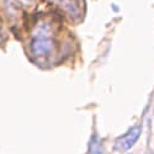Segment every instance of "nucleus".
<instances>
[{
	"mask_svg": "<svg viewBox=\"0 0 154 154\" xmlns=\"http://www.w3.org/2000/svg\"><path fill=\"white\" fill-rule=\"evenodd\" d=\"M140 133H142V128H140V126L131 127L123 136H121L116 139L115 149L119 150V152H126L128 149H131L138 140Z\"/></svg>",
	"mask_w": 154,
	"mask_h": 154,
	"instance_id": "obj_2",
	"label": "nucleus"
},
{
	"mask_svg": "<svg viewBox=\"0 0 154 154\" xmlns=\"http://www.w3.org/2000/svg\"><path fill=\"white\" fill-rule=\"evenodd\" d=\"M90 153L91 154H101L102 153V147L99 142V139H93L91 140V146H90Z\"/></svg>",
	"mask_w": 154,
	"mask_h": 154,
	"instance_id": "obj_3",
	"label": "nucleus"
},
{
	"mask_svg": "<svg viewBox=\"0 0 154 154\" xmlns=\"http://www.w3.org/2000/svg\"><path fill=\"white\" fill-rule=\"evenodd\" d=\"M54 41L52 37H49L45 32H40L36 35L31 41V51L35 57L37 58H46L53 52Z\"/></svg>",
	"mask_w": 154,
	"mask_h": 154,
	"instance_id": "obj_1",
	"label": "nucleus"
},
{
	"mask_svg": "<svg viewBox=\"0 0 154 154\" xmlns=\"http://www.w3.org/2000/svg\"><path fill=\"white\" fill-rule=\"evenodd\" d=\"M19 2H21V3H23V4H32L33 2H35V0H19Z\"/></svg>",
	"mask_w": 154,
	"mask_h": 154,
	"instance_id": "obj_4",
	"label": "nucleus"
}]
</instances>
